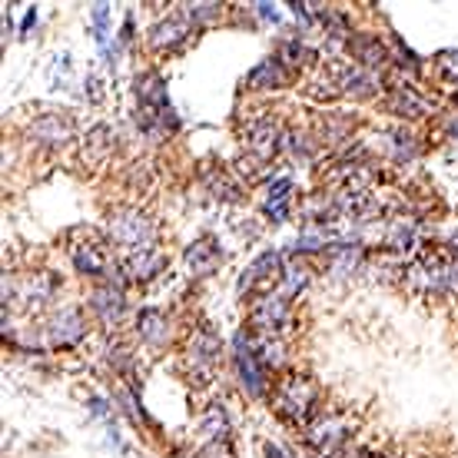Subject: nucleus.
<instances>
[{"instance_id": "obj_1", "label": "nucleus", "mask_w": 458, "mask_h": 458, "mask_svg": "<svg viewBox=\"0 0 458 458\" xmlns=\"http://www.w3.org/2000/svg\"><path fill=\"white\" fill-rule=\"evenodd\" d=\"M137 97H140V130L149 140H163L166 133H173L180 120L173 114L170 97H166V81L160 73H140L137 77Z\"/></svg>"}, {"instance_id": "obj_2", "label": "nucleus", "mask_w": 458, "mask_h": 458, "mask_svg": "<svg viewBox=\"0 0 458 458\" xmlns=\"http://www.w3.org/2000/svg\"><path fill=\"white\" fill-rule=\"evenodd\" d=\"M316 402H319V389L302 372H289V376H283L276 382L273 409L289 425H310L312 415H316Z\"/></svg>"}, {"instance_id": "obj_3", "label": "nucleus", "mask_w": 458, "mask_h": 458, "mask_svg": "<svg viewBox=\"0 0 458 458\" xmlns=\"http://www.w3.org/2000/svg\"><path fill=\"white\" fill-rule=\"evenodd\" d=\"M70 259L77 266V273L93 276V279H110L116 273V263L110 250H106V240L97 229L81 226L70 233Z\"/></svg>"}, {"instance_id": "obj_4", "label": "nucleus", "mask_w": 458, "mask_h": 458, "mask_svg": "<svg viewBox=\"0 0 458 458\" xmlns=\"http://www.w3.org/2000/svg\"><path fill=\"white\" fill-rule=\"evenodd\" d=\"M57 293V279L50 273L34 276H4V312L7 310H30V306H44Z\"/></svg>"}, {"instance_id": "obj_5", "label": "nucleus", "mask_w": 458, "mask_h": 458, "mask_svg": "<svg viewBox=\"0 0 458 458\" xmlns=\"http://www.w3.org/2000/svg\"><path fill=\"white\" fill-rule=\"evenodd\" d=\"M110 242L123 246L126 252H143L157 246V226L140 209H120L110 216Z\"/></svg>"}, {"instance_id": "obj_6", "label": "nucleus", "mask_w": 458, "mask_h": 458, "mask_svg": "<svg viewBox=\"0 0 458 458\" xmlns=\"http://www.w3.org/2000/svg\"><path fill=\"white\" fill-rule=\"evenodd\" d=\"M283 273H286V263H283V256L279 252H263V256H256L250 266H246V273L240 276V293H250V296H269L279 283H283Z\"/></svg>"}, {"instance_id": "obj_7", "label": "nucleus", "mask_w": 458, "mask_h": 458, "mask_svg": "<svg viewBox=\"0 0 458 458\" xmlns=\"http://www.w3.org/2000/svg\"><path fill=\"white\" fill-rule=\"evenodd\" d=\"M40 329H44V349H67V345H77L83 339L87 322H83V312L77 306H60Z\"/></svg>"}, {"instance_id": "obj_8", "label": "nucleus", "mask_w": 458, "mask_h": 458, "mask_svg": "<svg viewBox=\"0 0 458 458\" xmlns=\"http://www.w3.org/2000/svg\"><path fill=\"white\" fill-rule=\"evenodd\" d=\"M345 438H349V419H343V415H326L316 425H310V432H306V442L322 458H333L335 452H343Z\"/></svg>"}, {"instance_id": "obj_9", "label": "nucleus", "mask_w": 458, "mask_h": 458, "mask_svg": "<svg viewBox=\"0 0 458 458\" xmlns=\"http://www.w3.org/2000/svg\"><path fill=\"white\" fill-rule=\"evenodd\" d=\"M283 126L276 123L273 116H259V120H252L250 130H246V147L250 153L256 157L259 163H269L283 149Z\"/></svg>"}, {"instance_id": "obj_10", "label": "nucleus", "mask_w": 458, "mask_h": 458, "mask_svg": "<svg viewBox=\"0 0 458 458\" xmlns=\"http://www.w3.org/2000/svg\"><path fill=\"white\" fill-rule=\"evenodd\" d=\"M283 326H289V299L283 293L259 296L252 306V329L266 335H279Z\"/></svg>"}, {"instance_id": "obj_11", "label": "nucleus", "mask_w": 458, "mask_h": 458, "mask_svg": "<svg viewBox=\"0 0 458 458\" xmlns=\"http://www.w3.org/2000/svg\"><path fill=\"white\" fill-rule=\"evenodd\" d=\"M233 359H236V372H240V382L246 386L250 395H263L266 392V369L263 362L256 359L250 345V335H236L233 339Z\"/></svg>"}, {"instance_id": "obj_12", "label": "nucleus", "mask_w": 458, "mask_h": 458, "mask_svg": "<svg viewBox=\"0 0 458 458\" xmlns=\"http://www.w3.org/2000/svg\"><path fill=\"white\" fill-rule=\"evenodd\" d=\"M27 133H30V140L40 143V147H64L67 140H73L77 123H73L70 114H44L27 126Z\"/></svg>"}, {"instance_id": "obj_13", "label": "nucleus", "mask_w": 458, "mask_h": 458, "mask_svg": "<svg viewBox=\"0 0 458 458\" xmlns=\"http://www.w3.org/2000/svg\"><path fill=\"white\" fill-rule=\"evenodd\" d=\"M190 34H193V23L186 21L183 13H173V17L160 21L153 30H149V44L157 47V50L173 54V50H180V47L190 40Z\"/></svg>"}, {"instance_id": "obj_14", "label": "nucleus", "mask_w": 458, "mask_h": 458, "mask_svg": "<svg viewBox=\"0 0 458 458\" xmlns=\"http://www.w3.org/2000/svg\"><path fill=\"white\" fill-rule=\"evenodd\" d=\"M349 54L355 57V67L376 73L389 60V47H386V40L378 34H352L349 37Z\"/></svg>"}, {"instance_id": "obj_15", "label": "nucleus", "mask_w": 458, "mask_h": 458, "mask_svg": "<svg viewBox=\"0 0 458 458\" xmlns=\"http://www.w3.org/2000/svg\"><path fill=\"white\" fill-rule=\"evenodd\" d=\"M219 349H223V343H219L216 329H213L209 322H203V326L196 329L193 343H190V366H193L196 372H203V376H209V369H213V362L219 359Z\"/></svg>"}, {"instance_id": "obj_16", "label": "nucleus", "mask_w": 458, "mask_h": 458, "mask_svg": "<svg viewBox=\"0 0 458 458\" xmlns=\"http://www.w3.org/2000/svg\"><path fill=\"white\" fill-rule=\"evenodd\" d=\"M335 83H339V93H349V97L366 100V97H372V93L382 87V77L372 73V70L355 67V64H345V67L335 70Z\"/></svg>"}, {"instance_id": "obj_17", "label": "nucleus", "mask_w": 458, "mask_h": 458, "mask_svg": "<svg viewBox=\"0 0 458 458\" xmlns=\"http://www.w3.org/2000/svg\"><path fill=\"white\" fill-rule=\"evenodd\" d=\"M289 81H293V70H289L279 57L263 60V64L252 67L250 77H246V83H250L252 90H283Z\"/></svg>"}, {"instance_id": "obj_18", "label": "nucleus", "mask_w": 458, "mask_h": 458, "mask_svg": "<svg viewBox=\"0 0 458 458\" xmlns=\"http://www.w3.org/2000/svg\"><path fill=\"white\" fill-rule=\"evenodd\" d=\"M90 306H93V312L104 319V326H116V322H120V316H123V310H126L123 289L114 286V283L97 286V289H93V296H90Z\"/></svg>"}, {"instance_id": "obj_19", "label": "nucleus", "mask_w": 458, "mask_h": 458, "mask_svg": "<svg viewBox=\"0 0 458 458\" xmlns=\"http://www.w3.org/2000/svg\"><path fill=\"white\" fill-rule=\"evenodd\" d=\"M163 266H166V259H163V252H157V250L126 252L123 276L130 279V283H149L157 273H163Z\"/></svg>"}, {"instance_id": "obj_20", "label": "nucleus", "mask_w": 458, "mask_h": 458, "mask_svg": "<svg viewBox=\"0 0 458 458\" xmlns=\"http://www.w3.org/2000/svg\"><path fill=\"white\" fill-rule=\"evenodd\" d=\"M219 259H223V252H219V246L209 236L186 246V269L193 276H209L219 266Z\"/></svg>"}, {"instance_id": "obj_21", "label": "nucleus", "mask_w": 458, "mask_h": 458, "mask_svg": "<svg viewBox=\"0 0 458 458\" xmlns=\"http://www.w3.org/2000/svg\"><path fill=\"white\" fill-rule=\"evenodd\" d=\"M386 110L395 116H409V120H415V116H422L425 110H428V104H425L409 83H399V87H392L389 97H386Z\"/></svg>"}, {"instance_id": "obj_22", "label": "nucleus", "mask_w": 458, "mask_h": 458, "mask_svg": "<svg viewBox=\"0 0 458 458\" xmlns=\"http://www.w3.org/2000/svg\"><path fill=\"white\" fill-rule=\"evenodd\" d=\"M110 153H114V130L110 126H93L87 140H83V163L87 166H104L110 160Z\"/></svg>"}, {"instance_id": "obj_23", "label": "nucleus", "mask_w": 458, "mask_h": 458, "mask_svg": "<svg viewBox=\"0 0 458 458\" xmlns=\"http://www.w3.org/2000/svg\"><path fill=\"white\" fill-rule=\"evenodd\" d=\"M137 333L143 343L163 345L166 343V316L160 310H143L137 316Z\"/></svg>"}, {"instance_id": "obj_24", "label": "nucleus", "mask_w": 458, "mask_h": 458, "mask_svg": "<svg viewBox=\"0 0 458 458\" xmlns=\"http://www.w3.org/2000/svg\"><path fill=\"white\" fill-rule=\"evenodd\" d=\"M415 240H419V233H415V223L412 219H392L389 223V233H386V246L395 252H409L415 250Z\"/></svg>"}, {"instance_id": "obj_25", "label": "nucleus", "mask_w": 458, "mask_h": 458, "mask_svg": "<svg viewBox=\"0 0 458 458\" xmlns=\"http://www.w3.org/2000/svg\"><path fill=\"white\" fill-rule=\"evenodd\" d=\"M199 432H203L209 442H226L229 438V419H226V412H223V405H219V402H213L207 412H203Z\"/></svg>"}, {"instance_id": "obj_26", "label": "nucleus", "mask_w": 458, "mask_h": 458, "mask_svg": "<svg viewBox=\"0 0 458 458\" xmlns=\"http://www.w3.org/2000/svg\"><path fill=\"white\" fill-rule=\"evenodd\" d=\"M289 193H293V183L289 180H276L269 186V196H266V216H273V223H283L289 216Z\"/></svg>"}, {"instance_id": "obj_27", "label": "nucleus", "mask_w": 458, "mask_h": 458, "mask_svg": "<svg viewBox=\"0 0 458 458\" xmlns=\"http://www.w3.org/2000/svg\"><path fill=\"white\" fill-rule=\"evenodd\" d=\"M352 126H355V120H349V116L326 114V120L319 123V140L322 143H343V140H349Z\"/></svg>"}, {"instance_id": "obj_28", "label": "nucleus", "mask_w": 458, "mask_h": 458, "mask_svg": "<svg viewBox=\"0 0 458 458\" xmlns=\"http://www.w3.org/2000/svg\"><path fill=\"white\" fill-rule=\"evenodd\" d=\"M386 149H389L395 160H412L415 157V143L409 133H402V130H395V133H386Z\"/></svg>"}, {"instance_id": "obj_29", "label": "nucleus", "mask_w": 458, "mask_h": 458, "mask_svg": "<svg viewBox=\"0 0 458 458\" xmlns=\"http://www.w3.org/2000/svg\"><path fill=\"white\" fill-rule=\"evenodd\" d=\"M223 13V4H183V17L190 23H209Z\"/></svg>"}, {"instance_id": "obj_30", "label": "nucleus", "mask_w": 458, "mask_h": 458, "mask_svg": "<svg viewBox=\"0 0 458 458\" xmlns=\"http://www.w3.org/2000/svg\"><path fill=\"white\" fill-rule=\"evenodd\" d=\"M209 190H213V196H219V199H240V186L229 180L226 173H209Z\"/></svg>"}, {"instance_id": "obj_31", "label": "nucleus", "mask_w": 458, "mask_h": 458, "mask_svg": "<svg viewBox=\"0 0 458 458\" xmlns=\"http://www.w3.org/2000/svg\"><path fill=\"white\" fill-rule=\"evenodd\" d=\"M306 283H310V269H306V266H299V269L293 266V269H286V273H283V296L293 299Z\"/></svg>"}, {"instance_id": "obj_32", "label": "nucleus", "mask_w": 458, "mask_h": 458, "mask_svg": "<svg viewBox=\"0 0 458 458\" xmlns=\"http://www.w3.org/2000/svg\"><path fill=\"white\" fill-rule=\"evenodd\" d=\"M310 57H312V54L302 44H299V40H286V44H283V50H279V60H283L289 70L302 67V64H306Z\"/></svg>"}, {"instance_id": "obj_33", "label": "nucleus", "mask_w": 458, "mask_h": 458, "mask_svg": "<svg viewBox=\"0 0 458 458\" xmlns=\"http://www.w3.org/2000/svg\"><path fill=\"white\" fill-rule=\"evenodd\" d=\"M436 67L448 83H458V50H442L436 57Z\"/></svg>"}, {"instance_id": "obj_34", "label": "nucleus", "mask_w": 458, "mask_h": 458, "mask_svg": "<svg viewBox=\"0 0 458 458\" xmlns=\"http://www.w3.org/2000/svg\"><path fill=\"white\" fill-rule=\"evenodd\" d=\"M196 458H236V455H233V448H229V438H226V442H209V445L203 448V452H199Z\"/></svg>"}, {"instance_id": "obj_35", "label": "nucleus", "mask_w": 458, "mask_h": 458, "mask_svg": "<svg viewBox=\"0 0 458 458\" xmlns=\"http://www.w3.org/2000/svg\"><path fill=\"white\" fill-rule=\"evenodd\" d=\"M256 13H259V17H263V21H279V11H276L273 4H256Z\"/></svg>"}, {"instance_id": "obj_36", "label": "nucleus", "mask_w": 458, "mask_h": 458, "mask_svg": "<svg viewBox=\"0 0 458 458\" xmlns=\"http://www.w3.org/2000/svg\"><path fill=\"white\" fill-rule=\"evenodd\" d=\"M34 23H37V11H30V13H27V17H23V30H30Z\"/></svg>"}, {"instance_id": "obj_37", "label": "nucleus", "mask_w": 458, "mask_h": 458, "mask_svg": "<svg viewBox=\"0 0 458 458\" xmlns=\"http://www.w3.org/2000/svg\"><path fill=\"white\" fill-rule=\"evenodd\" d=\"M266 458H286V455H283V452H279V448L266 445Z\"/></svg>"}, {"instance_id": "obj_38", "label": "nucleus", "mask_w": 458, "mask_h": 458, "mask_svg": "<svg viewBox=\"0 0 458 458\" xmlns=\"http://www.w3.org/2000/svg\"><path fill=\"white\" fill-rule=\"evenodd\" d=\"M455 104H458V90H455Z\"/></svg>"}]
</instances>
